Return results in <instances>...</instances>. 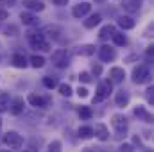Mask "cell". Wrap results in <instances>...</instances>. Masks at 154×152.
Masks as SVG:
<instances>
[{
  "instance_id": "obj_40",
  "label": "cell",
  "mask_w": 154,
  "mask_h": 152,
  "mask_svg": "<svg viewBox=\"0 0 154 152\" xmlns=\"http://www.w3.org/2000/svg\"><path fill=\"white\" fill-rule=\"evenodd\" d=\"M82 152H95L93 149H90V147H86V149H82Z\"/></svg>"
},
{
  "instance_id": "obj_13",
  "label": "cell",
  "mask_w": 154,
  "mask_h": 152,
  "mask_svg": "<svg viewBox=\"0 0 154 152\" xmlns=\"http://www.w3.org/2000/svg\"><path fill=\"white\" fill-rule=\"evenodd\" d=\"M124 9L129 11V13H136L140 7H142V0H124Z\"/></svg>"
},
{
  "instance_id": "obj_35",
  "label": "cell",
  "mask_w": 154,
  "mask_h": 152,
  "mask_svg": "<svg viewBox=\"0 0 154 152\" xmlns=\"http://www.w3.org/2000/svg\"><path fill=\"white\" fill-rule=\"evenodd\" d=\"M120 150H122V152H133V147H131L129 143H124V145L120 147Z\"/></svg>"
},
{
  "instance_id": "obj_12",
  "label": "cell",
  "mask_w": 154,
  "mask_h": 152,
  "mask_svg": "<svg viewBox=\"0 0 154 152\" xmlns=\"http://www.w3.org/2000/svg\"><path fill=\"white\" fill-rule=\"evenodd\" d=\"M115 102H116L118 108H125V106L129 104V93L124 91V90H120V91L116 93V97H115Z\"/></svg>"
},
{
  "instance_id": "obj_16",
  "label": "cell",
  "mask_w": 154,
  "mask_h": 152,
  "mask_svg": "<svg viewBox=\"0 0 154 152\" xmlns=\"http://www.w3.org/2000/svg\"><path fill=\"white\" fill-rule=\"evenodd\" d=\"M118 25H120L122 29L129 31V29H133V27L136 25V22H134L131 16H120V18H118Z\"/></svg>"
},
{
  "instance_id": "obj_18",
  "label": "cell",
  "mask_w": 154,
  "mask_h": 152,
  "mask_svg": "<svg viewBox=\"0 0 154 152\" xmlns=\"http://www.w3.org/2000/svg\"><path fill=\"white\" fill-rule=\"evenodd\" d=\"M20 18H22V22H23L25 25H36V23H38V18H36L32 13H27V11H23V13L20 14Z\"/></svg>"
},
{
  "instance_id": "obj_11",
  "label": "cell",
  "mask_w": 154,
  "mask_h": 152,
  "mask_svg": "<svg viewBox=\"0 0 154 152\" xmlns=\"http://www.w3.org/2000/svg\"><path fill=\"white\" fill-rule=\"evenodd\" d=\"M27 100H29V104L34 106V108H45V106H47V100H45L43 97L36 95V93H31V95L27 97Z\"/></svg>"
},
{
  "instance_id": "obj_19",
  "label": "cell",
  "mask_w": 154,
  "mask_h": 152,
  "mask_svg": "<svg viewBox=\"0 0 154 152\" xmlns=\"http://www.w3.org/2000/svg\"><path fill=\"white\" fill-rule=\"evenodd\" d=\"M115 32H116V31H115V27H113V25H106V27H102V29H100V32H99V38L104 41V39L111 38Z\"/></svg>"
},
{
  "instance_id": "obj_9",
  "label": "cell",
  "mask_w": 154,
  "mask_h": 152,
  "mask_svg": "<svg viewBox=\"0 0 154 152\" xmlns=\"http://www.w3.org/2000/svg\"><path fill=\"white\" fill-rule=\"evenodd\" d=\"M93 134L100 140V141H106L108 138H109V132H108V127L104 125V123H97L95 125V129H93Z\"/></svg>"
},
{
  "instance_id": "obj_26",
  "label": "cell",
  "mask_w": 154,
  "mask_h": 152,
  "mask_svg": "<svg viewBox=\"0 0 154 152\" xmlns=\"http://www.w3.org/2000/svg\"><path fill=\"white\" fill-rule=\"evenodd\" d=\"M91 109H90V108H88V106H82V108H81V109H79V116H81V118H82V120H90V118H91Z\"/></svg>"
},
{
  "instance_id": "obj_1",
  "label": "cell",
  "mask_w": 154,
  "mask_h": 152,
  "mask_svg": "<svg viewBox=\"0 0 154 152\" xmlns=\"http://www.w3.org/2000/svg\"><path fill=\"white\" fill-rule=\"evenodd\" d=\"M111 88H113L111 81H102V82L97 86V91H95L93 102H102L104 99H108V97H109V93H111Z\"/></svg>"
},
{
  "instance_id": "obj_6",
  "label": "cell",
  "mask_w": 154,
  "mask_h": 152,
  "mask_svg": "<svg viewBox=\"0 0 154 152\" xmlns=\"http://www.w3.org/2000/svg\"><path fill=\"white\" fill-rule=\"evenodd\" d=\"M99 57H100V61H104V63L115 61V57H116L115 48H111L109 45H104V47H100V48H99Z\"/></svg>"
},
{
  "instance_id": "obj_10",
  "label": "cell",
  "mask_w": 154,
  "mask_h": 152,
  "mask_svg": "<svg viewBox=\"0 0 154 152\" xmlns=\"http://www.w3.org/2000/svg\"><path fill=\"white\" fill-rule=\"evenodd\" d=\"M9 111L13 114H20L23 111V99L22 97H16V99H13L11 100V104H9Z\"/></svg>"
},
{
  "instance_id": "obj_37",
  "label": "cell",
  "mask_w": 154,
  "mask_h": 152,
  "mask_svg": "<svg viewBox=\"0 0 154 152\" xmlns=\"http://www.w3.org/2000/svg\"><path fill=\"white\" fill-rule=\"evenodd\" d=\"M93 74H95V75H100V74H102L100 65H93Z\"/></svg>"
},
{
  "instance_id": "obj_20",
  "label": "cell",
  "mask_w": 154,
  "mask_h": 152,
  "mask_svg": "<svg viewBox=\"0 0 154 152\" xmlns=\"http://www.w3.org/2000/svg\"><path fill=\"white\" fill-rule=\"evenodd\" d=\"M100 20H102V16H100V14H91L88 20H84V27H86V29H93L95 25H99V23H100Z\"/></svg>"
},
{
  "instance_id": "obj_31",
  "label": "cell",
  "mask_w": 154,
  "mask_h": 152,
  "mask_svg": "<svg viewBox=\"0 0 154 152\" xmlns=\"http://www.w3.org/2000/svg\"><path fill=\"white\" fill-rule=\"evenodd\" d=\"M5 32H7V36H16V34H18V27H14V25H9Z\"/></svg>"
},
{
  "instance_id": "obj_34",
  "label": "cell",
  "mask_w": 154,
  "mask_h": 152,
  "mask_svg": "<svg viewBox=\"0 0 154 152\" xmlns=\"http://www.w3.org/2000/svg\"><path fill=\"white\" fill-rule=\"evenodd\" d=\"M152 57H154V48H152V47H149V48H147V61L151 63V59H152Z\"/></svg>"
},
{
  "instance_id": "obj_28",
  "label": "cell",
  "mask_w": 154,
  "mask_h": 152,
  "mask_svg": "<svg viewBox=\"0 0 154 152\" xmlns=\"http://www.w3.org/2000/svg\"><path fill=\"white\" fill-rule=\"evenodd\" d=\"M57 88H59V93H61L63 97H70V95H72V88H70L68 84H59Z\"/></svg>"
},
{
  "instance_id": "obj_5",
  "label": "cell",
  "mask_w": 154,
  "mask_h": 152,
  "mask_svg": "<svg viewBox=\"0 0 154 152\" xmlns=\"http://www.w3.org/2000/svg\"><path fill=\"white\" fill-rule=\"evenodd\" d=\"M68 59H70V56H68V52L65 48H57L56 52H52V63L57 68H65L68 65Z\"/></svg>"
},
{
  "instance_id": "obj_3",
  "label": "cell",
  "mask_w": 154,
  "mask_h": 152,
  "mask_svg": "<svg viewBox=\"0 0 154 152\" xmlns=\"http://www.w3.org/2000/svg\"><path fill=\"white\" fill-rule=\"evenodd\" d=\"M151 79V72H149V66L147 65H140L133 70V81L136 84H143Z\"/></svg>"
},
{
  "instance_id": "obj_27",
  "label": "cell",
  "mask_w": 154,
  "mask_h": 152,
  "mask_svg": "<svg viewBox=\"0 0 154 152\" xmlns=\"http://www.w3.org/2000/svg\"><path fill=\"white\" fill-rule=\"evenodd\" d=\"M31 63H32L34 68H41V66L45 65V59H43L41 56H32V57H31Z\"/></svg>"
},
{
  "instance_id": "obj_39",
  "label": "cell",
  "mask_w": 154,
  "mask_h": 152,
  "mask_svg": "<svg viewBox=\"0 0 154 152\" xmlns=\"http://www.w3.org/2000/svg\"><path fill=\"white\" fill-rule=\"evenodd\" d=\"M52 2H54L56 5H66V4H68V0H52Z\"/></svg>"
},
{
  "instance_id": "obj_7",
  "label": "cell",
  "mask_w": 154,
  "mask_h": 152,
  "mask_svg": "<svg viewBox=\"0 0 154 152\" xmlns=\"http://www.w3.org/2000/svg\"><path fill=\"white\" fill-rule=\"evenodd\" d=\"M111 123H113V127H115V131L118 134H125V132H127V120H125V116H122V114H113Z\"/></svg>"
},
{
  "instance_id": "obj_2",
  "label": "cell",
  "mask_w": 154,
  "mask_h": 152,
  "mask_svg": "<svg viewBox=\"0 0 154 152\" xmlns=\"http://www.w3.org/2000/svg\"><path fill=\"white\" fill-rule=\"evenodd\" d=\"M29 41H31V47L36 48V50H50L48 41L45 39V36L41 32H31L29 34Z\"/></svg>"
},
{
  "instance_id": "obj_38",
  "label": "cell",
  "mask_w": 154,
  "mask_h": 152,
  "mask_svg": "<svg viewBox=\"0 0 154 152\" xmlns=\"http://www.w3.org/2000/svg\"><path fill=\"white\" fill-rule=\"evenodd\" d=\"M0 4H2V5H14L16 0H0Z\"/></svg>"
},
{
  "instance_id": "obj_15",
  "label": "cell",
  "mask_w": 154,
  "mask_h": 152,
  "mask_svg": "<svg viewBox=\"0 0 154 152\" xmlns=\"http://www.w3.org/2000/svg\"><path fill=\"white\" fill-rule=\"evenodd\" d=\"M23 5L31 11H43L45 9V4L41 0H23Z\"/></svg>"
},
{
  "instance_id": "obj_41",
  "label": "cell",
  "mask_w": 154,
  "mask_h": 152,
  "mask_svg": "<svg viewBox=\"0 0 154 152\" xmlns=\"http://www.w3.org/2000/svg\"><path fill=\"white\" fill-rule=\"evenodd\" d=\"M0 152H9V150H0Z\"/></svg>"
},
{
  "instance_id": "obj_29",
  "label": "cell",
  "mask_w": 154,
  "mask_h": 152,
  "mask_svg": "<svg viewBox=\"0 0 154 152\" xmlns=\"http://www.w3.org/2000/svg\"><path fill=\"white\" fill-rule=\"evenodd\" d=\"M43 84H45L47 88H50V90H52V88H56V86H57V81H56L54 77H43Z\"/></svg>"
},
{
  "instance_id": "obj_33",
  "label": "cell",
  "mask_w": 154,
  "mask_h": 152,
  "mask_svg": "<svg viewBox=\"0 0 154 152\" xmlns=\"http://www.w3.org/2000/svg\"><path fill=\"white\" fill-rule=\"evenodd\" d=\"M77 95H79L81 99H84V97H88V90H86V88H79V90H77Z\"/></svg>"
},
{
  "instance_id": "obj_30",
  "label": "cell",
  "mask_w": 154,
  "mask_h": 152,
  "mask_svg": "<svg viewBox=\"0 0 154 152\" xmlns=\"http://www.w3.org/2000/svg\"><path fill=\"white\" fill-rule=\"evenodd\" d=\"M48 149H50V152H61V141H52L48 145Z\"/></svg>"
},
{
  "instance_id": "obj_43",
  "label": "cell",
  "mask_w": 154,
  "mask_h": 152,
  "mask_svg": "<svg viewBox=\"0 0 154 152\" xmlns=\"http://www.w3.org/2000/svg\"><path fill=\"white\" fill-rule=\"evenodd\" d=\"M99 2H102V0H99Z\"/></svg>"
},
{
  "instance_id": "obj_8",
  "label": "cell",
  "mask_w": 154,
  "mask_h": 152,
  "mask_svg": "<svg viewBox=\"0 0 154 152\" xmlns=\"http://www.w3.org/2000/svg\"><path fill=\"white\" fill-rule=\"evenodd\" d=\"M90 11H91V4H88V2H81V4L74 5L72 14H74L75 18H82V16H86Z\"/></svg>"
},
{
  "instance_id": "obj_17",
  "label": "cell",
  "mask_w": 154,
  "mask_h": 152,
  "mask_svg": "<svg viewBox=\"0 0 154 152\" xmlns=\"http://www.w3.org/2000/svg\"><path fill=\"white\" fill-rule=\"evenodd\" d=\"M109 75L113 77V82H122V81H124V77H125V72H124V68L115 66V68H111V70H109Z\"/></svg>"
},
{
  "instance_id": "obj_24",
  "label": "cell",
  "mask_w": 154,
  "mask_h": 152,
  "mask_svg": "<svg viewBox=\"0 0 154 152\" xmlns=\"http://www.w3.org/2000/svg\"><path fill=\"white\" fill-rule=\"evenodd\" d=\"M77 134H79V138L88 140V138H91V136H93V129H91V127H81V129L77 131Z\"/></svg>"
},
{
  "instance_id": "obj_42",
  "label": "cell",
  "mask_w": 154,
  "mask_h": 152,
  "mask_svg": "<svg viewBox=\"0 0 154 152\" xmlns=\"http://www.w3.org/2000/svg\"><path fill=\"white\" fill-rule=\"evenodd\" d=\"M0 125H2V120H0Z\"/></svg>"
},
{
  "instance_id": "obj_22",
  "label": "cell",
  "mask_w": 154,
  "mask_h": 152,
  "mask_svg": "<svg viewBox=\"0 0 154 152\" xmlns=\"http://www.w3.org/2000/svg\"><path fill=\"white\" fill-rule=\"evenodd\" d=\"M93 52H95V47L93 45H82V47L77 48V54L79 56H91Z\"/></svg>"
},
{
  "instance_id": "obj_32",
  "label": "cell",
  "mask_w": 154,
  "mask_h": 152,
  "mask_svg": "<svg viewBox=\"0 0 154 152\" xmlns=\"http://www.w3.org/2000/svg\"><path fill=\"white\" fill-rule=\"evenodd\" d=\"M79 79H81L82 82H90V81H91V77H90V74H88V72H81Z\"/></svg>"
},
{
  "instance_id": "obj_25",
  "label": "cell",
  "mask_w": 154,
  "mask_h": 152,
  "mask_svg": "<svg viewBox=\"0 0 154 152\" xmlns=\"http://www.w3.org/2000/svg\"><path fill=\"white\" fill-rule=\"evenodd\" d=\"M111 38H113V41H115V45H118V47H124V45L127 43V38H125L122 32H115Z\"/></svg>"
},
{
  "instance_id": "obj_36",
  "label": "cell",
  "mask_w": 154,
  "mask_h": 152,
  "mask_svg": "<svg viewBox=\"0 0 154 152\" xmlns=\"http://www.w3.org/2000/svg\"><path fill=\"white\" fill-rule=\"evenodd\" d=\"M7 18H9V13H7L5 9H0V22H2V20H7Z\"/></svg>"
},
{
  "instance_id": "obj_23",
  "label": "cell",
  "mask_w": 154,
  "mask_h": 152,
  "mask_svg": "<svg viewBox=\"0 0 154 152\" xmlns=\"http://www.w3.org/2000/svg\"><path fill=\"white\" fill-rule=\"evenodd\" d=\"M5 109H9V95L2 91L0 93V113H4Z\"/></svg>"
},
{
  "instance_id": "obj_4",
  "label": "cell",
  "mask_w": 154,
  "mask_h": 152,
  "mask_svg": "<svg viewBox=\"0 0 154 152\" xmlns=\"http://www.w3.org/2000/svg\"><path fill=\"white\" fill-rule=\"evenodd\" d=\"M4 143H5L9 149H20V147L23 145V138H22L18 132L9 131V132H5V136H4Z\"/></svg>"
},
{
  "instance_id": "obj_21",
  "label": "cell",
  "mask_w": 154,
  "mask_h": 152,
  "mask_svg": "<svg viewBox=\"0 0 154 152\" xmlns=\"http://www.w3.org/2000/svg\"><path fill=\"white\" fill-rule=\"evenodd\" d=\"M13 65H14L16 68H25V66H27V59H25V56H22V54H14V56H13Z\"/></svg>"
},
{
  "instance_id": "obj_14",
  "label": "cell",
  "mask_w": 154,
  "mask_h": 152,
  "mask_svg": "<svg viewBox=\"0 0 154 152\" xmlns=\"http://www.w3.org/2000/svg\"><path fill=\"white\" fill-rule=\"evenodd\" d=\"M134 114L140 118V120H143V122H152V114L149 113L143 106H138V108H134Z\"/></svg>"
}]
</instances>
